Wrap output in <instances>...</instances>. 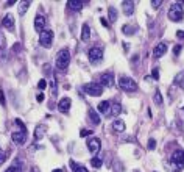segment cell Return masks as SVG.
Instances as JSON below:
<instances>
[{
  "mask_svg": "<svg viewBox=\"0 0 184 172\" xmlns=\"http://www.w3.org/2000/svg\"><path fill=\"white\" fill-rule=\"evenodd\" d=\"M70 63V52L67 49H62L58 52V55H56V68L64 71V69H67V66Z\"/></svg>",
  "mask_w": 184,
  "mask_h": 172,
  "instance_id": "1",
  "label": "cell"
},
{
  "mask_svg": "<svg viewBox=\"0 0 184 172\" xmlns=\"http://www.w3.org/2000/svg\"><path fill=\"white\" fill-rule=\"evenodd\" d=\"M119 86L126 91V92H134L137 91V83L133 80V78H129V77H120L119 78Z\"/></svg>",
  "mask_w": 184,
  "mask_h": 172,
  "instance_id": "2",
  "label": "cell"
},
{
  "mask_svg": "<svg viewBox=\"0 0 184 172\" xmlns=\"http://www.w3.org/2000/svg\"><path fill=\"white\" fill-rule=\"evenodd\" d=\"M184 16V11H182V6L179 3H173L168 9V19L173 20V22H179Z\"/></svg>",
  "mask_w": 184,
  "mask_h": 172,
  "instance_id": "3",
  "label": "cell"
},
{
  "mask_svg": "<svg viewBox=\"0 0 184 172\" xmlns=\"http://www.w3.org/2000/svg\"><path fill=\"white\" fill-rule=\"evenodd\" d=\"M83 89L92 97H98V96H101V92H103V86L97 85V83H87V85H84Z\"/></svg>",
  "mask_w": 184,
  "mask_h": 172,
  "instance_id": "4",
  "label": "cell"
},
{
  "mask_svg": "<svg viewBox=\"0 0 184 172\" xmlns=\"http://www.w3.org/2000/svg\"><path fill=\"white\" fill-rule=\"evenodd\" d=\"M51 41H53V33H51L50 30L42 31L41 36H39V42H41L42 47H45V49H50L51 47Z\"/></svg>",
  "mask_w": 184,
  "mask_h": 172,
  "instance_id": "5",
  "label": "cell"
},
{
  "mask_svg": "<svg viewBox=\"0 0 184 172\" xmlns=\"http://www.w3.org/2000/svg\"><path fill=\"white\" fill-rule=\"evenodd\" d=\"M103 60V50L100 47H92L89 50V61L90 63H100Z\"/></svg>",
  "mask_w": 184,
  "mask_h": 172,
  "instance_id": "6",
  "label": "cell"
},
{
  "mask_svg": "<svg viewBox=\"0 0 184 172\" xmlns=\"http://www.w3.org/2000/svg\"><path fill=\"white\" fill-rule=\"evenodd\" d=\"M172 163L176 164L178 167H184V150H175L172 155Z\"/></svg>",
  "mask_w": 184,
  "mask_h": 172,
  "instance_id": "7",
  "label": "cell"
},
{
  "mask_svg": "<svg viewBox=\"0 0 184 172\" xmlns=\"http://www.w3.org/2000/svg\"><path fill=\"white\" fill-rule=\"evenodd\" d=\"M100 147H101V142H100L98 138H90L87 141V149H89L90 153H97L100 150Z\"/></svg>",
  "mask_w": 184,
  "mask_h": 172,
  "instance_id": "8",
  "label": "cell"
},
{
  "mask_svg": "<svg viewBox=\"0 0 184 172\" xmlns=\"http://www.w3.org/2000/svg\"><path fill=\"white\" fill-rule=\"evenodd\" d=\"M11 138H12V142H14V144L22 145V144H25V141H27V133L19 130V131H14V133L11 135Z\"/></svg>",
  "mask_w": 184,
  "mask_h": 172,
  "instance_id": "9",
  "label": "cell"
},
{
  "mask_svg": "<svg viewBox=\"0 0 184 172\" xmlns=\"http://www.w3.org/2000/svg\"><path fill=\"white\" fill-rule=\"evenodd\" d=\"M97 110H98V113L103 114V116H109V114H111V103H109L108 100H103V102L98 103Z\"/></svg>",
  "mask_w": 184,
  "mask_h": 172,
  "instance_id": "10",
  "label": "cell"
},
{
  "mask_svg": "<svg viewBox=\"0 0 184 172\" xmlns=\"http://www.w3.org/2000/svg\"><path fill=\"white\" fill-rule=\"evenodd\" d=\"M2 24H3V27H5L6 30L12 31V30H14V16H12V14H6V16L3 17Z\"/></svg>",
  "mask_w": 184,
  "mask_h": 172,
  "instance_id": "11",
  "label": "cell"
},
{
  "mask_svg": "<svg viewBox=\"0 0 184 172\" xmlns=\"http://www.w3.org/2000/svg\"><path fill=\"white\" fill-rule=\"evenodd\" d=\"M70 105H72V100H70L69 97H64V99H61V102L58 103V110H59L61 113H67L69 108H70Z\"/></svg>",
  "mask_w": 184,
  "mask_h": 172,
  "instance_id": "12",
  "label": "cell"
},
{
  "mask_svg": "<svg viewBox=\"0 0 184 172\" xmlns=\"http://www.w3.org/2000/svg\"><path fill=\"white\" fill-rule=\"evenodd\" d=\"M167 52V44H164V42H159L156 47H154V50H153V57L154 58H161L164 53Z\"/></svg>",
  "mask_w": 184,
  "mask_h": 172,
  "instance_id": "13",
  "label": "cell"
},
{
  "mask_svg": "<svg viewBox=\"0 0 184 172\" xmlns=\"http://www.w3.org/2000/svg\"><path fill=\"white\" fill-rule=\"evenodd\" d=\"M44 25H45V19H44V16H36V19H34V30L37 31V33H42L44 30Z\"/></svg>",
  "mask_w": 184,
  "mask_h": 172,
  "instance_id": "14",
  "label": "cell"
},
{
  "mask_svg": "<svg viewBox=\"0 0 184 172\" xmlns=\"http://www.w3.org/2000/svg\"><path fill=\"white\" fill-rule=\"evenodd\" d=\"M101 85H106L108 88H112L114 86V75L111 72L101 75Z\"/></svg>",
  "mask_w": 184,
  "mask_h": 172,
  "instance_id": "15",
  "label": "cell"
},
{
  "mask_svg": "<svg viewBox=\"0 0 184 172\" xmlns=\"http://www.w3.org/2000/svg\"><path fill=\"white\" fill-rule=\"evenodd\" d=\"M122 8H123V13L126 16H131L134 13V2H128V0H125V2L122 3Z\"/></svg>",
  "mask_w": 184,
  "mask_h": 172,
  "instance_id": "16",
  "label": "cell"
},
{
  "mask_svg": "<svg viewBox=\"0 0 184 172\" xmlns=\"http://www.w3.org/2000/svg\"><path fill=\"white\" fill-rule=\"evenodd\" d=\"M67 8L73 9V11H80L83 8V2H80V0H69V2H67Z\"/></svg>",
  "mask_w": 184,
  "mask_h": 172,
  "instance_id": "17",
  "label": "cell"
},
{
  "mask_svg": "<svg viewBox=\"0 0 184 172\" xmlns=\"http://www.w3.org/2000/svg\"><path fill=\"white\" fill-rule=\"evenodd\" d=\"M112 128H114V131L122 133V131H125V122L120 121V119H115V121L112 122Z\"/></svg>",
  "mask_w": 184,
  "mask_h": 172,
  "instance_id": "18",
  "label": "cell"
},
{
  "mask_svg": "<svg viewBox=\"0 0 184 172\" xmlns=\"http://www.w3.org/2000/svg\"><path fill=\"white\" fill-rule=\"evenodd\" d=\"M122 31H123V35L131 36V35H134V33L137 31V27H134V25H123V27H122Z\"/></svg>",
  "mask_w": 184,
  "mask_h": 172,
  "instance_id": "19",
  "label": "cell"
},
{
  "mask_svg": "<svg viewBox=\"0 0 184 172\" xmlns=\"http://www.w3.org/2000/svg\"><path fill=\"white\" fill-rule=\"evenodd\" d=\"M90 38V28H89V25H83V30H81V39L83 41H87V39Z\"/></svg>",
  "mask_w": 184,
  "mask_h": 172,
  "instance_id": "20",
  "label": "cell"
},
{
  "mask_svg": "<svg viewBox=\"0 0 184 172\" xmlns=\"http://www.w3.org/2000/svg\"><path fill=\"white\" fill-rule=\"evenodd\" d=\"M30 5H31V2H28V0H27V2H20V5H19V14H25V13H27V9L30 8Z\"/></svg>",
  "mask_w": 184,
  "mask_h": 172,
  "instance_id": "21",
  "label": "cell"
},
{
  "mask_svg": "<svg viewBox=\"0 0 184 172\" xmlns=\"http://www.w3.org/2000/svg\"><path fill=\"white\" fill-rule=\"evenodd\" d=\"M175 85H178L179 88L184 89V72H179V74L175 77Z\"/></svg>",
  "mask_w": 184,
  "mask_h": 172,
  "instance_id": "22",
  "label": "cell"
},
{
  "mask_svg": "<svg viewBox=\"0 0 184 172\" xmlns=\"http://www.w3.org/2000/svg\"><path fill=\"white\" fill-rule=\"evenodd\" d=\"M120 113H122V105L120 103H114L111 107V114L112 116H119Z\"/></svg>",
  "mask_w": 184,
  "mask_h": 172,
  "instance_id": "23",
  "label": "cell"
},
{
  "mask_svg": "<svg viewBox=\"0 0 184 172\" xmlns=\"http://www.w3.org/2000/svg\"><path fill=\"white\" fill-rule=\"evenodd\" d=\"M89 117L92 119V122L94 124H100V116L95 110H89Z\"/></svg>",
  "mask_w": 184,
  "mask_h": 172,
  "instance_id": "24",
  "label": "cell"
},
{
  "mask_svg": "<svg viewBox=\"0 0 184 172\" xmlns=\"http://www.w3.org/2000/svg\"><path fill=\"white\" fill-rule=\"evenodd\" d=\"M44 131H45V127L37 125V127H36V131H34V138H36V139H41V138L44 136Z\"/></svg>",
  "mask_w": 184,
  "mask_h": 172,
  "instance_id": "25",
  "label": "cell"
},
{
  "mask_svg": "<svg viewBox=\"0 0 184 172\" xmlns=\"http://www.w3.org/2000/svg\"><path fill=\"white\" fill-rule=\"evenodd\" d=\"M108 13H109V20L111 22H115L117 20V9L114 6H109L108 8Z\"/></svg>",
  "mask_w": 184,
  "mask_h": 172,
  "instance_id": "26",
  "label": "cell"
},
{
  "mask_svg": "<svg viewBox=\"0 0 184 172\" xmlns=\"http://www.w3.org/2000/svg\"><path fill=\"white\" fill-rule=\"evenodd\" d=\"M70 166L73 169V172H87V169L84 166H80V164H76L75 161H70Z\"/></svg>",
  "mask_w": 184,
  "mask_h": 172,
  "instance_id": "27",
  "label": "cell"
},
{
  "mask_svg": "<svg viewBox=\"0 0 184 172\" xmlns=\"http://www.w3.org/2000/svg\"><path fill=\"white\" fill-rule=\"evenodd\" d=\"M90 164H92V167H101V164H103V160L101 158H98V156H95V158H92L90 160Z\"/></svg>",
  "mask_w": 184,
  "mask_h": 172,
  "instance_id": "28",
  "label": "cell"
},
{
  "mask_svg": "<svg viewBox=\"0 0 184 172\" xmlns=\"http://www.w3.org/2000/svg\"><path fill=\"white\" fill-rule=\"evenodd\" d=\"M153 100H154V103H156V105H162V96H161V92L157 91V89H156V92H154Z\"/></svg>",
  "mask_w": 184,
  "mask_h": 172,
  "instance_id": "29",
  "label": "cell"
},
{
  "mask_svg": "<svg viewBox=\"0 0 184 172\" xmlns=\"http://www.w3.org/2000/svg\"><path fill=\"white\" fill-rule=\"evenodd\" d=\"M14 122H16V125L20 128V131H25V133H27V128H25V125H23V122L20 121V119H16Z\"/></svg>",
  "mask_w": 184,
  "mask_h": 172,
  "instance_id": "30",
  "label": "cell"
},
{
  "mask_svg": "<svg viewBox=\"0 0 184 172\" xmlns=\"http://www.w3.org/2000/svg\"><path fill=\"white\" fill-rule=\"evenodd\" d=\"M37 88L44 91V89L47 88V82H45V80H39V82H37Z\"/></svg>",
  "mask_w": 184,
  "mask_h": 172,
  "instance_id": "31",
  "label": "cell"
},
{
  "mask_svg": "<svg viewBox=\"0 0 184 172\" xmlns=\"http://www.w3.org/2000/svg\"><path fill=\"white\" fill-rule=\"evenodd\" d=\"M154 147H156V141H154L153 138H151V139H148V149H150V150H153Z\"/></svg>",
  "mask_w": 184,
  "mask_h": 172,
  "instance_id": "32",
  "label": "cell"
},
{
  "mask_svg": "<svg viewBox=\"0 0 184 172\" xmlns=\"http://www.w3.org/2000/svg\"><path fill=\"white\" fill-rule=\"evenodd\" d=\"M151 77L154 78V80H157V78H159V69H153L151 71Z\"/></svg>",
  "mask_w": 184,
  "mask_h": 172,
  "instance_id": "33",
  "label": "cell"
},
{
  "mask_svg": "<svg viewBox=\"0 0 184 172\" xmlns=\"http://www.w3.org/2000/svg\"><path fill=\"white\" fill-rule=\"evenodd\" d=\"M87 135H92L90 130H81V131H80V136H81V138H86Z\"/></svg>",
  "mask_w": 184,
  "mask_h": 172,
  "instance_id": "34",
  "label": "cell"
},
{
  "mask_svg": "<svg viewBox=\"0 0 184 172\" xmlns=\"http://www.w3.org/2000/svg\"><path fill=\"white\" fill-rule=\"evenodd\" d=\"M161 5H162L161 0H153V2H151V6H153V8H159Z\"/></svg>",
  "mask_w": 184,
  "mask_h": 172,
  "instance_id": "35",
  "label": "cell"
},
{
  "mask_svg": "<svg viewBox=\"0 0 184 172\" xmlns=\"http://www.w3.org/2000/svg\"><path fill=\"white\" fill-rule=\"evenodd\" d=\"M5 160H6V153H5L3 150H0V164H2Z\"/></svg>",
  "mask_w": 184,
  "mask_h": 172,
  "instance_id": "36",
  "label": "cell"
},
{
  "mask_svg": "<svg viewBox=\"0 0 184 172\" xmlns=\"http://www.w3.org/2000/svg\"><path fill=\"white\" fill-rule=\"evenodd\" d=\"M100 22H101V25H103L104 28H108V27H109V22H108L106 19H104V17H101V19H100Z\"/></svg>",
  "mask_w": 184,
  "mask_h": 172,
  "instance_id": "37",
  "label": "cell"
},
{
  "mask_svg": "<svg viewBox=\"0 0 184 172\" xmlns=\"http://www.w3.org/2000/svg\"><path fill=\"white\" fill-rule=\"evenodd\" d=\"M179 52H181V46H175V49H173V53H175V55H179Z\"/></svg>",
  "mask_w": 184,
  "mask_h": 172,
  "instance_id": "38",
  "label": "cell"
},
{
  "mask_svg": "<svg viewBox=\"0 0 184 172\" xmlns=\"http://www.w3.org/2000/svg\"><path fill=\"white\" fill-rule=\"evenodd\" d=\"M5 172H19V170H17V167H16V166H11V167H8Z\"/></svg>",
  "mask_w": 184,
  "mask_h": 172,
  "instance_id": "39",
  "label": "cell"
},
{
  "mask_svg": "<svg viewBox=\"0 0 184 172\" xmlns=\"http://www.w3.org/2000/svg\"><path fill=\"white\" fill-rule=\"evenodd\" d=\"M36 100H37V102H42V100H44V94H37Z\"/></svg>",
  "mask_w": 184,
  "mask_h": 172,
  "instance_id": "40",
  "label": "cell"
},
{
  "mask_svg": "<svg viewBox=\"0 0 184 172\" xmlns=\"http://www.w3.org/2000/svg\"><path fill=\"white\" fill-rule=\"evenodd\" d=\"M176 36H178V38H184V31H182V30H178V31H176Z\"/></svg>",
  "mask_w": 184,
  "mask_h": 172,
  "instance_id": "41",
  "label": "cell"
},
{
  "mask_svg": "<svg viewBox=\"0 0 184 172\" xmlns=\"http://www.w3.org/2000/svg\"><path fill=\"white\" fill-rule=\"evenodd\" d=\"M19 50H20V44L16 42V44H14V52H19Z\"/></svg>",
  "mask_w": 184,
  "mask_h": 172,
  "instance_id": "42",
  "label": "cell"
},
{
  "mask_svg": "<svg viewBox=\"0 0 184 172\" xmlns=\"http://www.w3.org/2000/svg\"><path fill=\"white\" fill-rule=\"evenodd\" d=\"M0 97H2V103L5 105V94H3V92H2V96H0Z\"/></svg>",
  "mask_w": 184,
  "mask_h": 172,
  "instance_id": "43",
  "label": "cell"
},
{
  "mask_svg": "<svg viewBox=\"0 0 184 172\" xmlns=\"http://www.w3.org/2000/svg\"><path fill=\"white\" fill-rule=\"evenodd\" d=\"M53 172H62V170H61V169H55Z\"/></svg>",
  "mask_w": 184,
  "mask_h": 172,
  "instance_id": "44",
  "label": "cell"
},
{
  "mask_svg": "<svg viewBox=\"0 0 184 172\" xmlns=\"http://www.w3.org/2000/svg\"><path fill=\"white\" fill-rule=\"evenodd\" d=\"M133 172H139V170H133Z\"/></svg>",
  "mask_w": 184,
  "mask_h": 172,
  "instance_id": "45",
  "label": "cell"
},
{
  "mask_svg": "<svg viewBox=\"0 0 184 172\" xmlns=\"http://www.w3.org/2000/svg\"><path fill=\"white\" fill-rule=\"evenodd\" d=\"M182 113H184V108H182Z\"/></svg>",
  "mask_w": 184,
  "mask_h": 172,
  "instance_id": "46",
  "label": "cell"
}]
</instances>
